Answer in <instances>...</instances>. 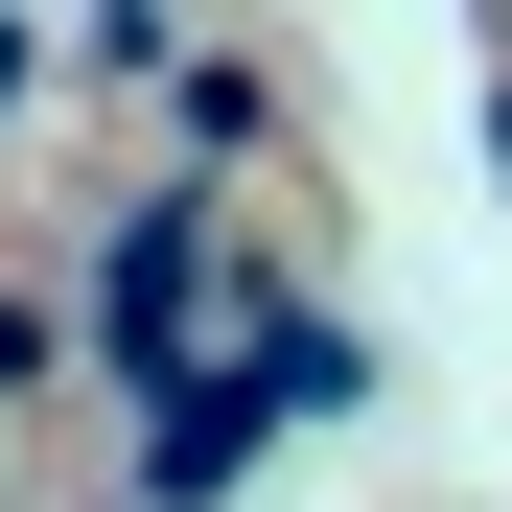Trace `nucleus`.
Listing matches in <instances>:
<instances>
[]
</instances>
